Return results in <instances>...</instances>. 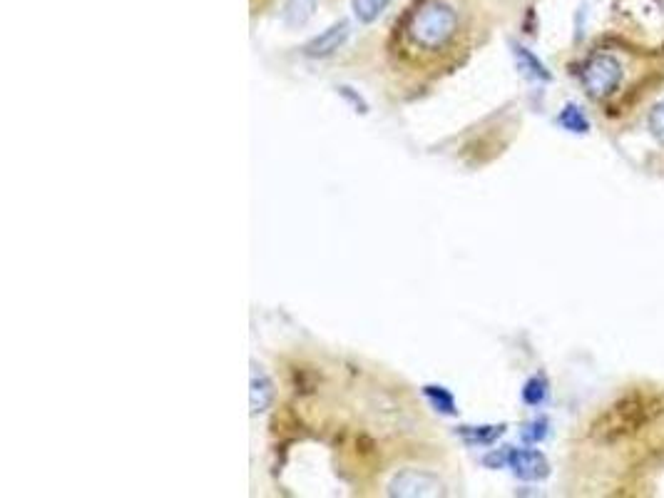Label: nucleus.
I'll use <instances>...</instances> for the list:
<instances>
[{
    "instance_id": "1",
    "label": "nucleus",
    "mask_w": 664,
    "mask_h": 498,
    "mask_svg": "<svg viewBox=\"0 0 664 498\" xmlns=\"http://www.w3.org/2000/svg\"><path fill=\"white\" fill-rule=\"evenodd\" d=\"M664 414V394L652 389H632L612 401L590 426V436L600 444H617L640 434Z\"/></svg>"
},
{
    "instance_id": "2",
    "label": "nucleus",
    "mask_w": 664,
    "mask_h": 498,
    "mask_svg": "<svg viewBox=\"0 0 664 498\" xmlns=\"http://www.w3.org/2000/svg\"><path fill=\"white\" fill-rule=\"evenodd\" d=\"M461 18L448 0H421L403 23L408 43L423 53H441L456 40Z\"/></svg>"
},
{
    "instance_id": "3",
    "label": "nucleus",
    "mask_w": 664,
    "mask_h": 498,
    "mask_svg": "<svg viewBox=\"0 0 664 498\" xmlns=\"http://www.w3.org/2000/svg\"><path fill=\"white\" fill-rule=\"evenodd\" d=\"M580 80L590 98L595 100L607 98V95H612L617 88H620L622 80L620 60L610 53L592 55V58L582 65Z\"/></svg>"
},
{
    "instance_id": "4",
    "label": "nucleus",
    "mask_w": 664,
    "mask_h": 498,
    "mask_svg": "<svg viewBox=\"0 0 664 498\" xmlns=\"http://www.w3.org/2000/svg\"><path fill=\"white\" fill-rule=\"evenodd\" d=\"M388 494L391 496H441L443 484L436 476L426 474V471L408 469L401 471L396 479L388 484Z\"/></svg>"
},
{
    "instance_id": "5",
    "label": "nucleus",
    "mask_w": 664,
    "mask_h": 498,
    "mask_svg": "<svg viewBox=\"0 0 664 498\" xmlns=\"http://www.w3.org/2000/svg\"><path fill=\"white\" fill-rule=\"evenodd\" d=\"M508 466L523 481H543L550 474L548 459L533 449H508Z\"/></svg>"
},
{
    "instance_id": "6",
    "label": "nucleus",
    "mask_w": 664,
    "mask_h": 498,
    "mask_svg": "<svg viewBox=\"0 0 664 498\" xmlns=\"http://www.w3.org/2000/svg\"><path fill=\"white\" fill-rule=\"evenodd\" d=\"M346 38H349V23L341 20V23H334L331 28H326L324 33L316 35L314 40H309V43L304 45V53L309 55V58H326V55L336 53V50L346 43Z\"/></svg>"
},
{
    "instance_id": "7",
    "label": "nucleus",
    "mask_w": 664,
    "mask_h": 498,
    "mask_svg": "<svg viewBox=\"0 0 664 498\" xmlns=\"http://www.w3.org/2000/svg\"><path fill=\"white\" fill-rule=\"evenodd\" d=\"M249 399H252V414H262L269 409L274 401V384L262 367L252 364V389H249Z\"/></svg>"
},
{
    "instance_id": "8",
    "label": "nucleus",
    "mask_w": 664,
    "mask_h": 498,
    "mask_svg": "<svg viewBox=\"0 0 664 498\" xmlns=\"http://www.w3.org/2000/svg\"><path fill=\"white\" fill-rule=\"evenodd\" d=\"M513 53H515V60H518L520 70H523L525 75H530L533 80H550L548 68H545V65L540 63V60L535 58L528 48H523V45H513Z\"/></svg>"
},
{
    "instance_id": "9",
    "label": "nucleus",
    "mask_w": 664,
    "mask_h": 498,
    "mask_svg": "<svg viewBox=\"0 0 664 498\" xmlns=\"http://www.w3.org/2000/svg\"><path fill=\"white\" fill-rule=\"evenodd\" d=\"M503 431H505L503 424L500 426H461L458 434H461L471 446H488V444H493V441L498 439Z\"/></svg>"
},
{
    "instance_id": "10",
    "label": "nucleus",
    "mask_w": 664,
    "mask_h": 498,
    "mask_svg": "<svg viewBox=\"0 0 664 498\" xmlns=\"http://www.w3.org/2000/svg\"><path fill=\"white\" fill-rule=\"evenodd\" d=\"M423 394L428 396V401H431V404H433V409L441 411V414L453 416L458 411L456 409V399H453V394L446 389V386L428 384V386H423Z\"/></svg>"
},
{
    "instance_id": "11",
    "label": "nucleus",
    "mask_w": 664,
    "mask_h": 498,
    "mask_svg": "<svg viewBox=\"0 0 664 498\" xmlns=\"http://www.w3.org/2000/svg\"><path fill=\"white\" fill-rule=\"evenodd\" d=\"M558 123L565 127V130L575 132V135H585L587 130H590V120L585 118V113H582L577 105H565L563 113L558 115Z\"/></svg>"
},
{
    "instance_id": "12",
    "label": "nucleus",
    "mask_w": 664,
    "mask_h": 498,
    "mask_svg": "<svg viewBox=\"0 0 664 498\" xmlns=\"http://www.w3.org/2000/svg\"><path fill=\"white\" fill-rule=\"evenodd\" d=\"M388 3L391 0H351V8H354L359 23H374L383 10L388 8Z\"/></svg>"
},
{
    "instance_id": "13",
    "label": "nucleus",
    "mask_w": 664,
    "mask_h": 498,
    "mask_svg": "<svg viewBox=\"0 0 664 498\" xmlns=\"http://www.w3.org/2000/svg\"><path fill=\"white\" fill-rule=\"evenodd\" d=\"M314 0H289L286 3V23L289 25H301L306 23V20L311 18V13H314Z\"/></svg>"
},
{
    "instance_id": "14",
    "label": "nucleus",
    "mask_w": 664,
    "mask_h": 498,
    "mask_svg": "<svg viewBox=\"0 0 664 498\" xmlns=\"http://www.w3.org/2000/svg\"><path fill=\"white\" fill-rule=\"evenodd\" d=\"M545 399H548V381H545V376H533V379H528V384L523 386L525 404L540 406Z\"/></svg>"
},
{
    "instance_id": "15",
    "label": "nucleus",
    "mask_w": 664,
    "mask_h": 498,
    "mask_svg": "<svg viewBox=\"0 0 664 498\" xmlns=\"http://www.w3.org/2000/svg\"><path fill=\"white\" fill-rule=\"evenodd\" d=\"M647 125H650V132L652 137H655L660 145H664V100L655 105V108L650 110V118H647Z\"/></svg>"
},
{
    "instance_id": "16",
    "label": "nucleus",
    "mask_w": 664,
    "mask_h": 498,
    "mask_svg": "<svg viewBox=\"0 0 664 498\" xmlns=\"http://www.w3.org/2000/svg\"><path fill=\"white\" fill-rule=\"evenodd\" d=\"M545 436H548V419L530 421L523 431V439L528 441V444H538V441H543Z\"/></svg>"
}]
</instances>
